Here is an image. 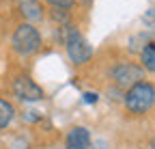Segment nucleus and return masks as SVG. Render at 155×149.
<instances>
[{
	"label": "nucleus",
	"instance_id": "1",
	"mask_svg": "<svg viewBox=\"0 0 155 149\" xmlns=\"http://www.w3.org/2000/svg\"><path fill=\"white\" fill-rule=\"evenodd\" d=\"M123 102H125V108L131 115H144L155 104V86L151 82H144V80L136 82L134 86L127 89Z\"/></svg>",
	"mask_w": 155,
	"mask_h": 149
},
{
	"label": "nucleus",
	"instance_id": "2",
	"mask_svg": "<svg viewBox=\"0 0 155 149\" xmlns=\"http://www.w3.org/2000/svg\"><path fill=\"white\" fill-rule=\"evenodd\" d=\"M65 48H67V56L73 65H84L91 61L93 56V46L82 37V32L69 26L67 28V37H65Z\"/></svg>",
	"mask_w": 155,
	"mask_h": 149
},
{
	"label": "nucleus",
	"instance_id": "3",
	"mask_svg": "<svg viewBox=\"0 0 155 149\" xmlns=\"http://www.w3.org/2000/svg\"><path fill=\"white\" fill-rule=\"evenodd\" d=\"M13 50L17 54H22V56H30L35 54L39 48H41V35L39 30L32 26V24H19L13 32Z\"/></svg>",
	"mask_w": 155,
	"mask_h": 149
},
{
	"label": "nucleus",
	"instance_id": "4",
	"mask_svg": "<svg viewBox=\"0 0 155 149\" xmlns=\"http://www.w3.org/2000/svg\"><path fill=\"white\" fill-rule=\"evenodd\" d=\"M142 76H144V69L134 65V63H119L112 69V78H114L116 86H121V89L134 86L136 82L142 80Z\"/></svg>",
	"mask_w": 155,
	"mask_h": 149
},
{
	"label": "nucleus",
	"instance_id": "5",
	"mask_svg": "<svg viewBox=\"0 0 155 149\" xmlns=\"http://www.w3.org/2000/svg\"><path fill=\"white\" fill-rule=\"evenodd\" d=\"M13 93H15V97H19L22 102H39V100H43V89L39 86L35 80H30L28 76H17L13 80Z\"/></svg>",
	"mask_w": 155,
	"mask_h": 149
},
{
	"label": "nucleus",
	"instance_id": "6",
	"mask_svg": "<svg viewBox=\"0 0 155 149\" xmlns=\"http://www.w3.org/2000/svg\"><path fill=\"white\" fill-rule=\"evenodd\" d=\"M65 145H67V149H88L91 147V134H88V130L82 127V125L71 127L69 134H67Z\"/></svg>",
	"mask_w": 155,
	"mask_h": 149
},
{
	"label": "nucleus",
	"instance_id": "7",
	"mask_svg": "<svg viewBox=\"0 0 155 149\" xmlns=\"http://www.w3.org/2000/svg\"><path fill=\"white\" fill-rule=\"evenodd\" d=\"M19 9H22V15L26 17V20H30V22L43 17V7H41L39 0H24V2L19 5Z\"/></svg>",
	"mask_w": 155,
	"mask_h": 149
},
{
	"label": "nucleus",
	"instance_id": "8",
	"mask_svg": "<svg viewBox=\"0 0 155 149\" xmlns=\"http://www.w3.org/2000/svg\"><path fill=\"white\" fill-rule=\"evenodd\" d=\"M140 61H142V69L155 71V43H153V41H149V43L140 50Z\"/></svg>",
	"mask_w": 155,
	"mask_h": 149
},
{
	"label": "nucleus",
	"instance_id": "9",
	"mask_svg": "<svg viewBox=\"0 0 155 149\" xmlns=\"http://www.w3.org/2000/svg\"><path fill=\"white\" fill-rule=\"evenodd\" d=\"M13 117H15V108H13V104L0 97V130L7 127V125L13 121Z\"/></svg>",
	"mask_w": 155,
	"mask_h": 149
},
{
	"label": "nucleus",
	"instance_id": "10",
	"mask_svg": "<svg viewBox=\"0 0 155 149\" xmlns=\"http://www.w3.org/2000/svg\"><path fill=\"white\" fill-rule=\"evenodd\" d=\"M45 2L52 5L54 9H65V11H67V9H71V7L75 5V0H45Z\"/></svg>",
	"mask_w": 155,
	"mask_h": 149
},
{
	"label": "nucleus",
	"instance_id": "11",
	"mask_svg": "<svg viewBox=\"0 0 155 149\" xmlns=\"http://www.w3.org/2000/svg\"><path fill=\"white\" fill-rule=\"evenodd\" d=\"M52 17H54L56 22H65L67 20V13H65V9H54L52 11Z\"/></svg>",
	"mask_w": 155,
	"mask_h": 149
},
{
	"label": "nucleus",
	"instance_id": "12",
	"mask_svg": "<svg viewBox=\"0 0 155 149\" xmlns=\"http://www.w3.org/2000/svg\"><path fill=\"white\" fill-rule=\"evenodd\" d=\"M97 100H99L97 93H84V102L86 104H97Z\"/></svg>",
	"mask_w": 155,
	"mask_h": 149
}]
</instances>
